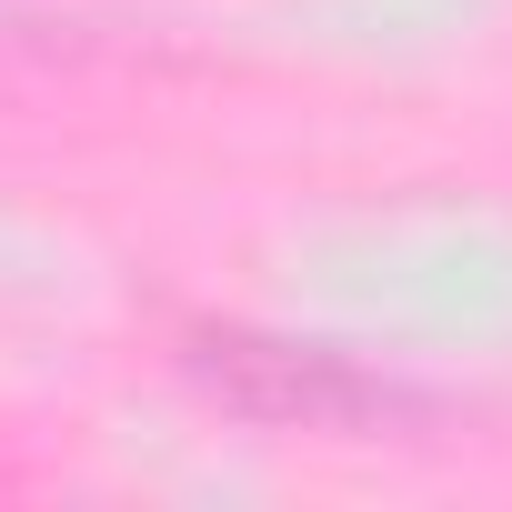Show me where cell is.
I'll list each match as a JSON object with an SVG mask.
<instances>
[{"label":"cell","mask_w":512,"mask_h":512,"mask_svg":"<svg viewBox=\"0 0 512 512\" xmlns=\"http://www.w3.org/2000/svg\"><path fill=\"white\" fill-rule=\"evenodd\" d=\"M181 372L241 412V422H282V432H362L392 412V392L372 372H352L322 342H282V332H241V322H201L181 332Z\"/></svg>","instance_id":"6da1fadb"}]
</instances>
